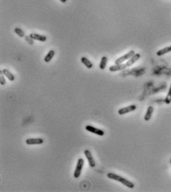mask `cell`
<instances>
[{
	"instance_id": "cell-1",
	"label": "cell",
	"mask_w": 171,
	"mask_h": 192,
	"mask_svg": "<svg viewBox=\"0 0 171 192\" xmlns=\"http://www.w3.org/2000/svg\"><path fill=\"white\" fill-rule=\"evenodd\" d=\"M107 176L109 179L113 180H116L117 181V182H119L121 184H123L124 185L127 186V188H131V189H132V188H133L135 187L134 183H133L132 182H131V181L127 180L126 178H125V177L118 175V174H116L108 173Z\"/></svg>"
},
{
	"instance_id": "cell-2",
	"label": "cell",
	"mask_w": 171,
	"mask_h": 192,
	"mask_svg": "<svg viewBox=\"0 0 171 192\" xmlns=\"http://www.w3.org/2000/svg\"><path fill=\"white\" fill-rule=\"evenodd\" d=\"M84 163H85V160H84V159H82V158L78 159L77 164H76V167L75 172H74V177H75V178H79V177L81 176L82 171Z\"/></svg>"
},
{
	"instance_id": "cell-3",
	"label": "cell",
	"mask_w": 171,
	"mask_h": 192,
	"mask_svg": "<svg viewBox=\"0 0 171 192\" xmlns=\"http://www.w3.org/2000/svg\"><path fill=\"white\" fill-rule=\"evenodd\" d=\"M135 54L136 53H135V52L133 50H131V51L128 52L125 55H122V56H121V57L116 59V61H115V64H123L125 61H126L127 60H129L131 57H133Z\"/></svg>"
},
{
	"instance_id": "cell-4",
	"label": "cell",
	"mask_w": 171,
	"mask_h": 192,
	"mask_svg": "<svg viewBox=\"0 0 171 192\" xmlns=\"http://www.w3.org/2000/svg\"><path fill=\"white\" fill-rule=\"evenodd\" d=\"M84 155H85V157H86L87 161H88L89 166H90L91 168H94V167H96V161H95V160H94L93 157V155H92V153L90 152V150H88V149L85 150V151H84Z\"/></svg>"
},
{
	"instance_id": "cell-5",
	"label": "cell",
	"mask_w": 171,
	"mask_h": 192,
	"mask_svg": "<svg viewBox=\"0 0 171 192\" xmlns=\"http://www.w3.org/2000/svg\"><path fill=\"white\" fill-rule=\"evenodd\" d=\"M85 129H86L87 131L89 132L93 133V134L99 135V136H103V135H105V132H104L103 130H101V129H98V128L94 127V126H90V125L86 126Z\"/></svg>"
},
{
	"instance_id": "cell-6",
	"label": "cell",
	"mask_w": 171,
	"mask_h": 192,
	"mask_svg": "<svg viewBox=\"0 0 171 192\" xmlns=\"http://www.w3.org/2000/svg\"><path fill=\"white\" fill-rule=\"evenodd\" d=\"M136 109V106L134 104H132V105H130L128 107H125L123 108H121L118 110V113L120 115H122V114H125L127 113L131 112H133Z\"/></svg>"
},
{
	"instance_id": "cell-7",
	"label": "cell",
	"mask_w": 171,
	"mask_h": 192,
	"mask_svg": "<svg viewBox=\"0 0 171 192\" xmlns=\"http://www.w3.org/2000/svg\"><path fill=\"white\" fill-rule=\"evenodd\" d=\"M27 145H40L44 143L42 138H28L25 141Z\"/></svg>"
},
{
	"instance_id": "cell-8",
	"label": "cell",
	"mask_w": 171,
	"mask_h": 192,
	"mask_svg": "<svg viewBox=\"0 0 171 192\" xmlns=\"http://www.w3.org/2000/svg\"><path fill=\"white\" fill-rule=\"evenodd\" d=\"M140 57H141V55H140L139 53L135 54L133 57H131L129 60H127V62L125 63V66H126V67H128V66H131V65L134 64L135 63L140 59Z\"/></svg>"
},
{
	"instance_id": "cell-9",
	"label": "cell",
	"mask_w": 171,
	"mask_h": 192,
	"mask_svg": "<svg viewBox=\"0 0 171 192\" xmlns=\"http://www.w3.org/2000/svg\"><path fill=\"white\" fill-rule=\"evenodd\" d=\"M30 36L33 39H34V40L39 41L41 42H44L47 40V37L45 36L40 35V34H38V33H30Z\"/></svg>"
},
{
	"instance_id": "cell-10",
	"label": "cell",
	"mask_w": 171,
	"mask_h": 192,
	"mask_svg": "<svg viewBox=\"0 0 171 192\" xmlns=\"http://www.w3.org/2000/svg\"><path fill=\"white\" fill-rule=\"evenodd\" d=\"M126 68H127V67L125 66V64H115L110 66L109 70H110L111 72H116V71L125 70V69Z\"/></svg>"
},
{
	"instance_id": "cell-11",
	"label": "cell",
	"mask_w": 171,
	"mask_h": 192,
	"mask_svg": "<svg viewBox=\"0 0 171 192\" xmlns=\"http://www.w3.org/2000/svg\"><path fill=\"white\" fill-rule=\"evenodd\" d=\"M153 107H152V106H150V107H147L146 114L145 115H144V120H145V121H149V120H150L152 115H153Z\"/></svg>"
},
{
	"instance_id": "cell-12",
	"label": "cell",
	"mask_w": 171,
	"mask_h": 192,
	"mask_svg": "<svg viewBox=\"0 0 171 192\" xmlns=\"http://www.w3.org/2000/svg\"><path fill=\"white\" fill-rule=\"evenodd\" d=\"M2 73H3V75L5 76V77H7V78L9 80V81H13L15 80L14 75L11 73L9 70H7V69H4V70H2Z\"/></svg>"
},
{
	"instance_id": "cell-13",
	"label": "cell",
	"mask_w": 171,
	"mask_h": 192,
	"mask_svg": "<svg viewBox=\"0 0 171 192\" xmlns=\"http://www.w3.org/2000/svg\"><path fill=\"white\" fill-rule=\"evenodd\" d=\"M81 61L83 64L86 66L87 68L90 69V68H92L93 66V63L91 62V61H90V60L87 59V58L85 57V56H83V57L81 58Z\"/></svg>"
},
{
	"instance_id": "cell-14",
	"label": "cell",
	"mask_w": 171,
	"mask_h": 192,
	"mask_svg": "<svg viewBox=\"0 0 171 192\" xmlns=\"http://www.w3.org/2000/svg\"><path fill=\"white\" fill-rule=\"evenodd\" d=\"M169 52H171V46L169 47H164L163 49H161L158 51H157L156 55L158 56H162V55H164V54L168 53Z\"/></svg>"
},
{
	"instance_id": "cell-15",
	"label": "cell",
	"mask_w": 171,
	"mask_h": 192,
	"mask_svg": "<svg viewBox=\"0 0 171 192\" xmlns=\"http://www.w3.org/2000/svg\"><path fill=\"white\" fill-rule=\"evenodd\" d=\"M54 55H55V51H54V50H50V51L48 53V54L46 55V56L44 57V61L47 63L50 62V61L52 60V59L54 58Z\"/></svg>"
},
{
	"instance_id": "cell-16",
	"label": "cell",
	"mask_w": 171,
	"mask_h": 192,
	"mask_svg": "<svg viewBox=\"0 0 171 192\" xmlns=\"http://www.w3.org/2000/svg\"><path fill=\"white\" fill-rule=\"evenodd\" d=\"M107 58L106 56H103V57H101V61H100V64H99V68L101 70H105V67H106V65H107Z\"/></svg>"
},
{
	"instance_id": "cell-17",
	"label": "cell",
	"mask_w": 171,
	"mask_h": 192,
	"mask_svg": "<svg viewBox=\"0 0 171 192\" xmlns=\"http://www.w3.org/2000/svg\"><path fill=\"white\" fill-rule=\"evenodd\" d=\"M164 101H165V103H167V104H170V103H171V84L169 90H168V95H167L165 100H164Z\"/></svg>"
},
{
	"instance_id": "cell-18",
	"label": "cell",
	"mask_w": 171,
	"mask_h": 192,
	"mask_svg": "<svg viewBox=\"0 0 171 192\" xmlns=\"http://www.w3.org/2000/svg\"><path fill=\"white\" fill-rule=\"evenodd\" d=\"M14 32L17 33L19 36H20V37H25V32L23 31L22 29H20V28H14Z\"/></svg>"
},
{
	"instance_id": "cell-19",
	"label": "cell",
	"mask_w": 171,
	"mask_h": 192,
	"mask_svg": "<svg viewBox=\"0 0 171 192\" xmlns=\"http://www.w3.org/2000/svg\"><path fill=\"white\" fill-rule=\"evenodd\" d=\"M0 84L2 85V86H3V85L5 84L6 83V81L5 79V78H4V76H2V70H0Z\"/></svg>"
},
{
	"instance_id": "cell-20",
	"label": "cell",
	"mask_w": 171,
	"mask_h": 192,
	"mask_svg": "<svg viewBox=\"0 0 171 192\" xmlns=\"http://www.w3.org/2000/svg\"><path fill=\"white\" fill-rule=\"evenodd\" d=\"M25 40L27 41H28V42L30 44L33 45V44H34V41H33V40H34V39H32L31 37L30 36V35L29 36H25Z\"/></svg>"
},
{
	"instance_id": "cell-21",
	"label": "cell",
	"mask_w": 171,
	"mask_h": 192,
	"mask_svg": "<svg viewBox=\"0 0 171 192\" xmlns=\"http://www.w3.org/2000/svg\"><path fill=\"white\" fill-rule=\"evenodd\" d=\"M59 1H60V2H63V3H65V2H66L68 0H59Z\"/></svg>"
},
{
	"instance_id": "cell-22",
	"label": "cell",
	"mask_w": 171,
	"mask_h": 192,
	"mask_svg": "<svg viewBox=\"0 0 171 192\" xmlns=\"http://www.w3.org/2000/svg\"><path fill=\"white\" fill-rule=\"evenodd\" d=\"M170 166H171V159H170Z\"/></svg>"
}]
</instances>
